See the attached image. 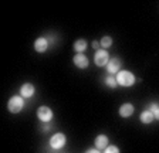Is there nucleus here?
<instances>
[{"label": "nucleus", "mask_w": 159, "mask_h": 153, "mask_svg": "<svg viewBox=\"0 0 159 153\" xmlns=\"http://www.w3.org/2000/svg\"><path fill=\"white\" fill-rule=\"evenodd\" d=\"M116 78V82H118V85H121V87H132L134 84H135V75H134L131 71H119L118 74L115 75Z\"/></svg>", "instance_id": "f257e3e1"}, {"label": "nucleus", "mask_w": 159, "mask_h": 153, "mask_svg": "<svg viewBox=\"0 0 159 153\" xmlns=\"http://www.w3.org/2000/svg\"><path fill=\"white\" fill-rule=\"evenodd\" d=\"M24 108V98L23 97H11L9 99V103H7V109L11 113H19L20 111Z\"/></svg>", "instance_id": "f03ea898"}, {"label": "nucleus", "mask_w": 159, "mask_h": 153, "mask_svg": "<svg viewBox=\"0 0 159 153\" xmlns=\"http://www.w3.org/2000/svg\"><path fill=\"white\" fill-rule=\"evenodd\" d=\"M94 63L97 67H107V64L109 63V54L108 51H105L104 48H99L94 55Z\"/></svg>", "instance_id": "7ed1b4c3"}, {"label": "nucleus", "mask_w": 159, "mask_h": 153, "mask_svg": "<svg viewBox=\"0 0 159 153\" xmlns=\"http://www.w3.org/2000/svg\"><path fill=\"white\" fill-rule=\"evenodd\" d=\"M66 142H67V138L64 133L58 132L56 133V135H53L51 136V139H50V146L53 147V149H61V147L66 146Z\"/></svg>", "instance_id": "20e7f679"}, {"label": "nucleus", "mask_w": 159, "mask_h": 153, "mask_svg": "<svg viewBox=\"0 0 159 153\" xmlns=\"http://www.w3.org/2000/svg\"><path fill=\"white\" fill-rule=\"evenodd\" d=\"M37 118H39L41 122L48 123L50 120L53 119V111H51V108L46 107V105L40 107L39 111H37Z\"/></svg>", "instance_id": "39448f33"}, {"label": "nucleus", "mask_w": 159, "mask_h": 153, "mask_svg": "<svg viewBox=\"0 0 159 153\" xmlns=\"http://www.w3.org/2000/svg\"><path fill=\"white\" fill-rule=\"evenodd\" d=\"M74 61V65L77 67V68H81V70H84V68H87L89 64L88 61V57L85 55V54H75L73 58Z\"/></svg>", "instance_id": "423d86ee"}, {"label": "nucleus", "mask_w": 159, "mask_h": 153, "mask_svg": "<svg viewBox=\"0 0 159 153\" xmlns=\"http://www.w3.org/2000/svg\"><path fill=\"white\" fill-rule=\"evenodd\" d=\"M107 71H108L109 75H115L121 71V61L119 58H112L109 60V63L107 64Z\"/></svg>", "instance_id": "0eeeda50"}, {"label": "nucleus", "mask_w": 159, "mask_h": 153, "mask_svg": "<svg viewBox=\"0 0 159 153\" xmlns=\"http://www.w3.org/2000/svg\"><path fill=\"white\" fill-rule=\"evenodd\" d=\"M34 92H36V88H34L33 84H30V82L23 84L21 88H20V97H23V98H31L34 95Z\"/></svg>", "instance_id": "6e6552de"}, {"label": "nucleus", "mask_w": 159, "mask_h": 153, "mask_svg": "<svg viewBox=\"0 0 159 153\" xmlns=\"http://www.w3.org/2000/svg\"><path fill=\"white\" fill-rule=\"evenodd\" d=\"M47 48H48V40L44 38V37L37 38L36 43H34V50L37 53H44V51H47Z\"/></svg>", "instance_id": "1a4fd4ad"}, {"label": "nucleus", "mask_w": 159, "mask_h": 153, "mask_svg": "<svg viewBox=\"0 0 159 153\" xmlns=\"http://www.w3.org/2000/svg\"><path fill=\"white\" fill-rule=\"evenodd\" d=\"M95 149L98 150H105L107 147L109 146L108 145V136H105V135H98V136L95 138Z\"/></svg>", "instance_id": "9d476101"}, {"label": "nucleus", "mask_w": 159, "mask_h": 153, "mask_svg": "<svg viewBox=\"0 0 159 153\" xmlns=\"http://www.w3.org/2000/svg\"><path fill=\"white\" fill-rule=\"evenodd\" d=\"M134 111H135V108L132 103H122L119 108V115L122 118H129L134 113Z\"/></svg>", "instance_id": "9b49d317"}, {"label": "nucleus", "mask_w": 159, "mask_h": 153, "mask_svg": "<svg viewBox=\"0 0 159 153\" xmlns=\"http://www.w3.org/2000/svg\"><path fill=\"white\" fill-rule=\"evenodd\" d=\"M139 119H141V122L145 123V125H149V123H152L153 120H155V116H153V113L151 109H145L141 112V116H139Z\"/></svg>", "instance_id": "f8f14e48"}, {"label": "nucleus", "mask_w": 159, "mask_h": 153, "mask_svg": "<svg viewBox=\"0 0 159 153\" xmlns=\"http://www.w3.org/2000/svg\"><path fill=\"white\" fill-rule=\"evenodd\" d=\"M87 41L84 38H80L74 43V51H77V54H84V51L87 50Z\"/></svg>", "instance_id": "ddd939ff"}, {"label": "nucleus", "mask_w": 159, "mask_h": 153, "mask_svg": "<svg viewBox=\"0 0 159 153\" xmlns=\"http://www.w3.org/2000/svg\"><path fill=\"white\" fill-rule=\"evenodd\" d=\"M105 85H108L109 88H116L118 87V82H116L115 75H108L105 78Z\"/></svg>", "instance_id": "4468645a"}, {"label": "nucleus", "mask_w": 159, "mask_h": 153, "mask_svg": "<svg viewBox=\"0 0 159 153\" xmlns=\"http://www.w3.org/2000/svg\"><path fill=\"white\" fill-rule=\"evenodd\" d=\"M111 46H112V38L109 36H105L101 38V47H102L104 50H105V48H109Z\"/></svg>", "instance_id": "2eb2a0df"}, {"label": "nucleus", "mask_w": 159, "mask_h": 153, "mask_svg": "<svg viewBox=\"0 0 159 153\" xmlns=\"http://www.w3.org/2000/svg\"><path fill=\"white\" fill-rule=\"evenodd\" d=\"M149 109L152 111V113H153V116H155V119L156 120H159V105L156 102H152L151 105H149Z\"/></svg>", "instance_id": "dca6fc26"}, {"label": "nucleus", "mask_w": 159, "mask_h": 153, "mask_svg": "<svg viewBox=\"0 0 159 153\" xmlns=\"http://www.w3.org/2000/svg\"><path fill=\"white\" fill-rule=\"evenodd\" d=\"M104 153H119V149L115 146V145H109V146L104 150Z\"/></svg>", "instance_id": "f3484780"}, {"label": "nucleus", "mask_w": 159, "mask_h": 153, "mask_svg": "<svg viewBox=\"0 0 159 153\" xmlns=\"http://www.w3.org/2000/svg\"><path fill=\"white\" fill-rule=\"evenodd\" d=\"M99 46H101V43H98V41H93V47L95 48L97 51L99 50Z\"/></svg>", "instance_id": "a211bd4d"}, {"label": "nucleus", "mask_w": 159, "mask_h": 153, "mask_svg": "<svg viewBox=\"0 0 159 153\" xmlns=\"http://www.w3.org/2000/svg\"><path fill=\"white\" fill-rule=\"evenodd\" d=\"M85 153H101V152H99L98 149H88Z\"/></svg>", "instance_id": "6ab92c4d"}, {"label": "nucleus", "mask_w": 159, "mask_h": 153, "mask_svg": "<svg viewBox=\"0 0 159 153\" xmlns=\"http://www.w3.org/2000/svg\"><path fill=\"white\" fill-rule=\"evenodd\" d=\"M43 129H44V130H48V129H50V125H44Z\"/></svg>", "instance_id": "aec40b11"}]
</instances>
